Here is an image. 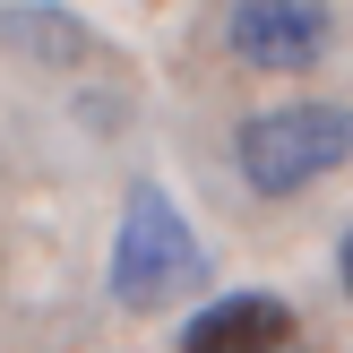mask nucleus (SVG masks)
Segmentation results:
<instances>
[{"label": "nucleus", "instance_id": "nucleus-3", "mask_svg": "<svg viewBox=\"0 0 353 353\" xmlns=\"http://www.w3.org/2000/svg\"><path fill=\"white\" fill-rule=\"evenodd\" d=\"M224 43H233L241 69L302 78V69L327 61L336 17H327V0H233V9H224Z\"/></svg>", "mask_w": 353, "mask_h": 353}, {"label": "nucleus", "instance_id": "nucleus-4", "mask_svg": "<svg viewBox=\"0 0 353 353\" xmlns=\"http://www.w3.org/2000/svg\"><path fill=\"white\" fill-rule=\"evenodd\" d=\"M181 353H310V336L293 302H276V293H224V302L190 310Z\"/></svg>", "mask_w": 353, "mask_h": 353}, {"label": "nucleus", "instance_id": "nucleus-5", "mask_svg": "<svg viewBox=\"0 0 353 353\" xmlns=\"http://www.w3.org/2000/svg\"><path fill=\"white\" fill-rule=\"evenodd\" d=\"M336 276H345V293H353V233L336 241Z\"/></svg>", "mask_w": 353, "mask_h": 353}, {"label": "nucleus", "instance_id": "nucleus-2", "mask_svg": "<svg viewBox=\"0 0 353 353\" xmlns=\"http://www.w3.org/2000/svg\"><path fill=\"white\" fill-rule=\"evenodd\" d=\"M199 285H207V250L190 233V216L155 181H138L130 207H121V241H112V302L121 310H164Z\"/></svg>", "mask_w": 353, "mask_h": 353}, {"label": "nucleus", "instance_id": "nucleus-1", "mask_svg": "<svg viewBox=\"0 0 353 353\" xmlns=\"http://www.w3.org/2000/svg\"><path fill=\"white\" fill-rule=\"evenodd\" d=\"M233 164L259 199H302L353 164V103H276L233 130Z\"/></svg>", "mask_w": 353, "mask_h": 353}]
</instances>
